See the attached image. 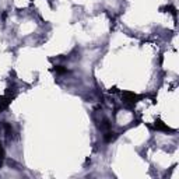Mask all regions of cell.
<instances>
[{
  "instance_id": "1",
  "label": "cell",
  "mask_w": 179,
  "mask_h": 179,
  "mask_svg": "<svg viewBox=\"0 0 179 179\" xmlns=\"http://www.w3.org/2000/svg\"><path fill=\"white\" fill-rule=\"evenodd\" d=\"M116 137H117V133H115V131H111V130H106V133L103 134V139H105L106 143L113 141Z\"/></svg>"
},
{
  "instance_id": "2",
  "label": "cell",
  "mask_w": 179,
  "mask_h": 179,
  "mask_svg": "<svg viewBox=\"0 0 179 179\" xmlns=\"http://www.w3.org/2000/svg\"><path fill=\"white\" fill-rule=\"evenodd\" d=\"M55 71L59 73V74H64V73H67L69 70H67L66 67H63V66H56L55 67Z\"/></svg>"
},
{
  "instance_id": "3",
  "label": "cell",
  "mask_w": 179,
  "mask_h": 179,
  "mask_svg": "<svg viewBox=\"0 0 179 179\" xmlns=\"http://www.w3.org/2000/svg\"><path fill=\"white\" fill-rule=\"evenodd\" d=\"M3 158H4V148H3V145L0 144V162H2Z\"/></svg>"
}]
</instances>
